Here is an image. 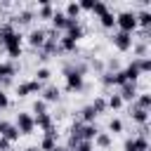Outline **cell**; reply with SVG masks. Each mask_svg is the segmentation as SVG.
<instances>
[{
    "instance_id": "obj_1",
    "label": "cell",
    "mask_w": 151,
    "mask_h": 151,
    "mask_svg": "<svg viewBox=\"0 0 151 151\" xmlns=\"http://www.w3.org/2000/svg\"><path fill=\"white\" fill-rule=\"evenodd\" d=\"M64 87H66V92H80L83 87H85V76L83 73H78L71 64H66L64 66Z\"/></svg>"
},
{
    "instance_id": "obj_2",
    "label": "cell",
    "mask_w": 151,
    "mask_h": 151,
    "mask_svg": "<svg viewBox=\"0 0 151 151\" xmlns=\"http://www.w3.org/2000/svg\"><path fill=\"white\" fill-rule=\"evenodd\" d=\"M2 47H5V52H7L9 59H19L21 57V50H24V35L19 31H12L7 35V40L2 42Z\"/></svg>"
},
{
    "instance_id": "obj_3",
    "label": "cell",
    "mask_w": 151,
    "mask_h": 151,
    "mask_svg": "<svg viewBox=\"0 0 151 151\" xmlns=\"http://www.w3.org/2000/svg\"><path fill=\"white\" fill-rule=\"evenodd\" d=\"M116 26H118V31H123V33H134V31H137V19H134V12H132V9L116 12Z\"/></svg>"
},
{
    "instance_id": "obj_4",
    "label": "cell",
    "mask_w": 151,
    "mask_h": 151,
    "mask_svg": "<svg viewBox=\"0 0 151 151\" xmlns=\"http://www.w3.org/2000/svg\"><path fill=\"white\" fill-rule=\"evenodd\" d=\"M14 125H17L19 134H33V132H35V123H33V116H31L28 111H19Z\"/></svg>"
},
{
    "instance_id": "obj_5",
    "label": "cell",
    "mask_w": 151,
    "mask_h": 151,
    "mask_svg": "<svg viewBox=\"0 0 151 151\" xmlns=\"http://www.w3.org/2000/svg\"><path fill=\"white\" fill-rule=\"evenodd\" d=\"M111 42H113V47H116L118 52H127V50H132V45H134V38H132V33L113 31V35H111Z\"/></svg>"
},
{
    "instance_id": "obj_6",
    "label": "cell",
    "mask_w": 151,
    "mask_h": 151,
    "mask_svg": "<svg viewBox=\"0 0 151 151\" xmlns=\"http://www.w3.org/2000/svg\"><path fill=\"white\" fill-rule=\"evenodd\" d=\"M42 83H38L35 78H31V80H24V83H19L17 85V97H28V94H40L42 92Z\"/></svg>"
},
{
    "instance_id": "obj_7",
    "label": "cell",
    "mask_w": 151,
    "mask_h": 151,
    "mask_svg": "<svg viewBox=\"0 0 151 151\" xmlns=\"http://www.w3.org/2000/svg\"><path fill=\"white\" fill-rule=\"evenodd\" d=\"M26 40H28L31 47L42 50V45H45V40H47V31H45V28H33V31L26 35Z\"/></svg>"
},
{
    "instance_id": "obj_8",
    "label": "cell",
    "mask_w": 151,
    "mask_h": 151,
    "mask_svg": "<svg viewBox=\"0 0 151 151\" xmlns=\"http://www.w3.org/2000/svg\"><path fill=\"white\" fill-rule=\"evenodd\" d=\"M61 35L71 38L73 42H78V40L85 35V28H83V24H80V21H68V26H66V31H64Z\"/></svg>"
},
{
    "instance_id": "obj_9",
    "label": "cell",
    "mask_w": 151,
    "mask_h": 151,
    "mask_svg": "<svg viewBox=\"0 0 151 151\" xmlns=\"http://www.w3.org/2000/svg\"><path fill=\"white\" fill-rule=\"evenodd\" d=\"M54 146H57V127H52V130L42 132V139H40L38 149H40V151H52Z\"/></svg>"
},
{
    "instance_id": "obj_10",
    "label": "cell",
    "mask_w": 151,
    "mask_h": 151,
    "mask_svg": "<svg viewBox=\"0 0 151 151\" xmlns=\"http://www.w3.org/2000/svg\"><path fill=\"white\" fill-rule=\"evenodd\" d=\"M0 137H5L7 142H17V139H19V130H17V125L9 123V120H0Z\"/></svg>"
},
{
    "instance_id": "obj_11",
    "label": "cell",
    "mask_w": 151,
    "mask_h": 151,
    "mask_svg": "<svg viewBox=\"0 0 151 151\" xmlns=\"http://www.w3.org/2000/svg\"><path fill=\"white\" fill-rule=\"evenodd\" d=\"M50 21H52V28H54L57 33H64L71 19H66V14H64L61 9H54V14H52V19H50Z\"/></svg>"
},
{
    "instance_id": "obj_12",
    "label": "cell",
    "mask_w": 151,
    "mask_h": 151,
    "mask_svg": "<svg viewBox=\"0 0 151 151\" xmlns=\"http://www.w3.org/2000/svg\"><path fill=\"white\" fill-rule=\"evenodd\" d=\"M134 19H137V26H142V28H144V33L151 28V9H149L146 5H144L139 12H134Z\"/></svg>"
},
{
    "instance_id": "obj_13",
    "label": "cell",
    "mask_w": 151,
    "mask_h": 151,
    "mask_svg": "<svg viewBox=\"0 0 151 151\" xmlns=\"http://www.w3.org/2000/svg\"><path fill=\"white\" fill-rule=\"evenodd\" d=\"M120 73H123L125 83H137V80H139V76H142V73H139V68H137V61H134V59H132L125 68H120Z\"/></svg>"
},
{
    "instance_id": "obj_14",
    "label": "cell",
    "mask_w": 151,
    "mask_h": 151,
    "mask_svg": "<svg viewBox=\"0 0 151 151\" xmlns=\"http://www.w3.org/2000/svg\"><path fill=\"white\" fill-rule=\"evenodd\" d=\"M118 94H120L123 101H134V97L139 94V92H137V83H123Z\"/></svg>"
},
{
    "instance_id": "obj_15",
    "label": "cell",
    "mask_w": 151,
    "mask_h": 151,
    "mask_svg": "<svg viewBox=\"0 0 151 151\" xmlns=\"http://www.w3.org/2000/svg\"><path fill=\"white\" fill-rule=\"evenodd\" d=\"M130 118H132L137 125H142V127H144V125L149 123V118H151V111H144V109L132 106V109H130Z\"/></svg>"
},
{
    "instance_id": "obj_16",
    "label": "cell",
    "mask_w": 151,
    "mask_h": 151,
    "mask_svg": "<svg viewBox=\"0 0 151 151\" xmlns=\"http://www.w3.org/2000/svg\"><path fill=\"white\" fill-rule=\"evenodd\" d=\"M33 123H35V127H40L42 132H47V130H52V127H54V120H52V113H42V116H33Z\"/></svg>"
},
{
    "instance_id": "obj_17",
    "label": "cell",
    "mask_w": 151,
    "mask_h": 151,
    "mask_svg": "<svg viewBox=\"0 0 151 151\" xmlns=\"http://www.w3.org/2000/svg\"><path fill=\"white\" fill-rule=\"evenodd\" d=\"M127 144H130V149H132V151H149V139H146V134L130 137V139H127Z\"/></svg>"
},
{
    "instance_id": "obj_18",
    "label": "cell",
    "mask_w": 151,
    "mask_h": 151,
    "mask_svg": "<svg viewBox=\"0 0 151 151\" xmlns=\"http://www.w3.org/2000/svg\"><path fill=\"white\" fill-rule=\"evenodd\" d=\"M52 14H54V5H52L50 0H40L35 17H38V19H52Z\"/></svg>"
},
{
    "instance_id": "obj_19",
    "label": "cell",
    "mask_w": 151,
    "mask_h": 151,
    "mask_svg": "<svg viewBox=\"0 0 151 151\" xmlns=\"http://www.w3.org/2000/svg\"><path fill=\"white\" fill-rule=\"evenodd\" d=\"M40 94H42V101H59V97H61L57 85H45Z\"/></svg>"
},
{
    "instance_id": "obj_20",
    "label": "cell",
    "mask_w": 151,
    "mask_h": 151,
    "mask_svg": "<svg viewBox=\"0 0 151 151\" xmlns=\"http://www.w3.org/2000/svg\"><path fill=\"white\" fill-rule=\"evenodd\" d=\"M97 19H99V24H101L104 28H113V26H116V12H113L111 7H109L104 14H99Z\"/></svg>"
},
{
    "instance_id": "obj_21",
    "label": "cell",
    "mask_w": 151,
    "mask_h": 151,
    "mask_svg": "<svg viewBox=\"0 0 151 151\" xmlns=\"http://www.w3.org/2000/svg\"><path fill=\"white\" fill-rule=\"evenodd\" d=\"M57 45H59V52H76V50H78V42H73V40L66 38V35H59Z\"/></svg>"
},
{
    "instance_id": "obj_22",
    "label": "cell",
    "mask_w": 151,
    "mask_h": 151,
    "mask_svg": "<svg viewBox=\"0 0 151 151\" xmlns=\"http://www.w3.org/2000/svg\"><path fill=\"white\" fill-rule=\"evenodd\" d=\"M132 106H137V109H144V111H151V94H149V92H142V94H137Z\"/></svg>"
},
{
    "instance_id": "obj_23",
    "label": "cell",
    "mask_w": 151,
    "mask_h": 151,
    "mask_svg": "<svg viewBox=\"0 0 151 151\" xmlns=\"http://www.w3.org/2000/svg\"><path fill=\"white\" fill-rule=\"evenodd\" d=\"M111 134L109 132H97V137L92 139V146H99V149H109L111 146Z\"/></svg>"
},
{
    "instance_id": "obj_24",
    "label": "cell",
    "mask_w": 151,
    "mask_h": 151,
    "mask_svg": "<svg viewBox=\"0 0 151 151\" xmlns=\"http://www.w3.org/2000/svg\"><path fill=\"white\" fill-rule=\"evenodd\" d=\"M61 12H64L66 19H71V21H78V19H80V7H78V2H68Z\"/></svg>"
},
{
    "instance_id": "obj_25",
    "label": "cell",
    "mask_w": 151,
    "mask_h": 151,
    "mask_svg": "<svg viewBox=\"0 0 151 151\" xmlns=\"http://www.w3.org/2000/svg\"><path fill=\"white\" fill-rule=\"evenodd\" d=\"M97 120V111L90 106V104H85L83 109H80V123H94Z\"/></svg>"
},
{
    "instance_id": "obj_26",
    "label": "cell",
    "mask_w": 151,
    "mask_h": 151,
    "mask_svg": "<svg viewBox=\"0 0 151 151\" xmlns=\"http://www.w3.org/2000/svg\"><path fill=\"white\" fill-rule=\"evenodd\" d=\"M33 17H35V12H33V9H21L12 21H17V24H31V21H33Z\"/></svg>"
},
{
    "instance_id": "obj_27",
    "label": "cell",
    "mask_w": 151,
    "mask_h": 151,
    "mask_svg": "<svg viewBox=\"0 0 151 151\" xmlns=\"http://www.w3.org/2000/svg\"><path fill=\"white\" fill-rule=\"evenodd\" d=\"M123 99H120V94H111L109 99H106V109H111V111H120L123 109Z\"/></svg>"
},
{
    "instance_id": "obj_28",
    "label": "cell",
    "mask_w": 151,
    "mask_h": 151,
    "mask_svg": "<svg viewBox=\"0 0 151 151\" xmlns=\"http://www.w3.org/2000/svg\"><path fill=\"white\" fill-rule=\"evenodd\" d=\"M132 52H134V59L149 57V54H146V52H149V45H146V42H137V45H132Z\"/></svg>"
},
{
    "instance_id": "obj_29",
    "label": "cell",
    "mask_w": 151,
    "mask_h": 151,
    "mask_svg": "<svg viewBox=\"0 0 151 151\" xmlns=\"http://www.w3.org/2000/svg\"><path fill=\"white\" fill-rule=\"evenodd\" d=\"M50 78H52V71H50L47 66H40V68L35 71V80H38V83H47Z\"/></svg>"
},
{
    "instance_id": "obj_30",
    "label": "cell",
    "mask_w": 151,
    "mask_h": 151,
    "mask_svg": "<svg viewBox=\"0 0 151 151\" xmlns=\"http://www.w3.org/2000/svg\"><path fill=\"white\" fill-rule=\"evenodd\" d=\"M31 109H33V113H31V116H42V113H47V101H42V99H35Z\"/></svg>"
},
{
    "instance_id": "obj_31",
    "label": "cell",
    "mask_w": 151,
    "mask_h": 151,
    "mask_svg": "<svg viewBox=\"0 0 151 151\" xmlns=\"http://www.w3.org/2000/svg\"><path fill=\"white\" fill-rule=\"evenodd\" d=\"M134 61H137V68H139L142 76L151 71V59H149V57H142V59H134Z\"/></svg>"
},
{
    "instance_id": "obj_32",
    "label": "cell",
    "mask_w": 151,
    "mask_h": 151,
    "mask_svg": "<svg viewBox=\"0 0 151 151\" xmlns=\"http://www.w3.org/2000/svg\"><path fill=\"white\" fill-rule=\"evenodd\" d=\"M123 132V120L120 118H111L109 120V134H118Z\"/></svg>"
},
{
    "instance_id": "obj_33",
    "label": "cell",
    "mask_w": 151,
    "mask_h": 151,
    "mask_svg": "<svg viewBox=\"0 0 151 151\" xmlns=\"http://www.w3.org/2000/svg\"><path fill=\"white\" fill-rule=\"evenodd\" d=\"M90 106H92V109L97 111V116H99V113L106 111V99H104V97H94V101H92Z\"/></svg>"
},
{
    "instance_id": "obj_34",
    "label": "cell",
    "mask_w": 151,
    "mask_h": 151,
    "mask_svg": "<svg viewBox=\"0 0 151 151\" xmlns=\"http://www.w3.org/2000/svg\"><path fill=\"white\" fill-rule=\"evenodd\" d=\"M12 31H17V28H14L12 24H0V45H2L5 40H7V35H9Z\"/></svg>"
},
{
    "instance_id": "obj_35",
    "label": "cell",
    "mask_w": 151,
    "mask_h": 151,
    "mask_svg": "<svg viewBox=\"0 0 151 151\" xmlns=\"http://www.w3.org/2000/svg\"><path fill=\"white\" fill-rule=\"evenodd\" d=\"M106 9H109V5H106V2H101V0H94V5H92V14H94V17L104 14Z\"/></svg>"
},
{
    "instance_id": "obj_36",
    "label": "cell",
    "mask_w": 151,
    "mask_h": 151,
    "mask_svg": "<svg viewBox=\"0 0 151 151\" xmlns=\"http://www.w3.org/2000/svg\"><path fill=\"white\" fill-rule=\"evenodd\" d=\"M73 151H94V146H92V142H78L73 146Z\"/></svg>"
},
{
    "instance_id": "obj_37",
    "label": "cell",
    "mask_w": 151,
    "mask_h": 151,
    "mask_svg": "<svg viewBox=\"0 0 151 151\" xmlns=\"http://www.w3.org/2000/svg\"><path fill=\"white\" fill-rule=\"evenodd\" d=\"M92 5H94V0H78L80 12H92Z\"/></svg>"
},
{
    "instance_id": "obj_38",
    "label": "cell",
    "mask_w": 151,
    "mask_h": 151,
    "mask_svg": "<svg viewBox=\"0 0 151 151\" xmlns=\"http://www.w3.org/2000/svg\"><path fill=\"white\" fill-rule=\"evenodd\" d=\"M7 106H9V97L5 90H0V109H7Z\"/></svg>"
},
{
    "instance_id": "obj_39",
    "label": "cell",
    "mask_w": 151,
    "mask_h": 151,
    "mask_svg": "<svg viewBox=\"0 0 151 151\" xmlns=\"http://www.w3.org/2000/svg\"><path fill=\"white\" fill-rule=\"evenodd\" d=\"M12 149V142H7L5 137H0V151H9Z\"/></svg>"
},
{
    "instance_id": "obj_40",
    "label": "cell",
    "mask_w": 151,
    "mask_h": 151,
    "mask_svg": "<svg viewBox=\"0 0 151 151\" xmlns=\"http://www.w3.org/2000/svg\"><path fill=\"white\" fill-rule=\"evenodd\" d=\"M92 68H97V71H101V68H104V64H101V61H97V59H92Z\"/></svg>"
},
{
    "instance_id": "obj_41",
    "label": "cell",
    "mask_w": 151,
    "mask_h": 151,
    "mask_svg": "<svg viewBox=\"0 0 151 151\" xmlns=\"http://www.w3.org/2000/svg\"><path fill=\"white\" fill-rule=\"evenodd\" d=\"M52 151H68V149H66V146H59V144H57V146H54Z\"/></svg>"
},
{
    "instance_id": "obj_42",
    "label": "cell",
    "mask_w": 151,
    "mask_h": 151,
    "mask_svg": "<svg viewBox=\"0 0 151 151\" xmlns=\"http://www.w3.org/2000/svg\"><path fill=\"white\" fill-rule=\"evenodd\" d=\"M24 151H40V149H38V146H26Z\"/></svg>"
},
{
    "instance_id": "obj_43",
    "label": "cell",
    "mask_w": 151,
    "mask_h": 151,
    "mask_svg": "<svg viewBox=\"0 0 151 151\" xmlns=\"http://www.w3.org/2000/svg\"><path fill=\"white\" fill-rule=\"evenodd\" d=\"M123 151H132V149H130V144H127V139H125V144H123Z\"/></svg>"
}]
</instances>
